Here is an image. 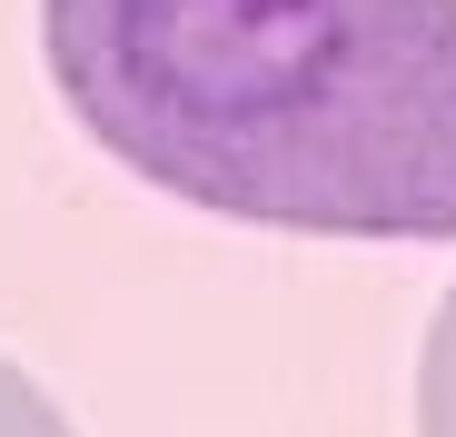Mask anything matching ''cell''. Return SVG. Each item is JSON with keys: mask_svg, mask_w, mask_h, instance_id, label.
Wrapping results in <instances>:
<instances>
[{"mask_svg": "<svg viewBox=\"0 0 456 437\" xmlns=\"http://www.w3.org/2000/svg\"><path fill=\"white\" fill-rule=\"evenodd\" d=\"M60 110L189 209L456 239V0H40Z\"/></svg>", "mask_w": 456, "mask_h": 437, "instance_id": "6da1fadb", "label": "cell"}, {"mask_svg": "<svg viewBox=\"0 0 456 437\" xmlns=\"http://www.w3.org/2000/svg\"><path fill=\"white\" fill-rule=\"evenodd\" d=\"M417 437H456V288H446L427 358H417Z\"/></svg>", "mask_w": 456, "mask_h": 437, "instance_id": "7a4b0ae2", "label": "cell"}, {"mask_svg": "<svg viewBox=\"0 0 456 437\" xmlns=\"http://www.w3.org/2000/svg\"><path fill=\"white\" fill-rule=\"evenodd\" d=\"M0 437H69V417L50 408V388L30 368H11V358H0Z\"/></svg>", "mask_w": 456, "mask_h": 437, "instance_id": "3957f363", "label": "cell"}]
</instances>
